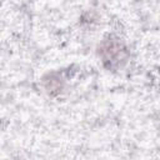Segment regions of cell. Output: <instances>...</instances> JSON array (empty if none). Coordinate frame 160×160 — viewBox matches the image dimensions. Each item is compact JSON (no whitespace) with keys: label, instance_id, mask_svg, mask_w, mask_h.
<instances>
[]
</instances>
